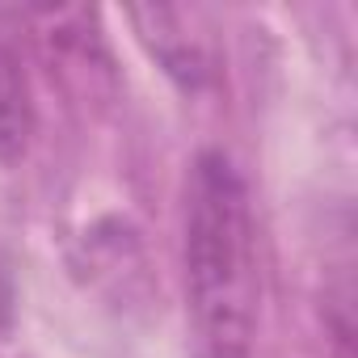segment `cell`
I'll use <instances>...</instances> for the list:
<instances>
[{"label": "cell", "instance_id": "cell-1", "mask_svg": "<svg viewBox=\"0 0 358 358\" xmlns=\"http://www.w3.org/2000/svg\"><path fill=\"white\" fill-rule=\"evenodd\" d=\"M182 249L199 358H257V224L245 177L220 148L199 152L190 169Z\"/></svg>", "mask_w": 358, "mask_h": 358}, {"label": "cell", "instance_id": "cell-2", "mask_svg": "<svg viewBox=\"0 0 358 358\" xmlns=\"http://www.w3.org/2000/svg\"><path fill=\"white\" fill-rule=\"evenodd\" d=\"M34 135V97L17 51L0 38V160H17Z\"/></svg>", "mask_w": 358, "mask_h": 358}, {"label": "cell", "instance_id": "cell-3", "mask_svg": "<svg viewBox=\"0 0 358 358\" xmlns=\"http://www.w3.org/2000/svg\"><path fill=\"white\" fill-rule=\"evenodd\" d=\"M9 324H13V278H9L5 262H0V333Z\"/></svg>", "mask_w": 358, "mask_h": 358}]
</instances>
